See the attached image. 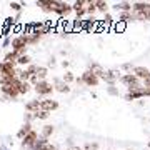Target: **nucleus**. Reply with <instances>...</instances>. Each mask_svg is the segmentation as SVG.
I'll return each mask as SVG.
<instances>
[{"label":"nucleus","mask_w":150,"mask_h":150,"mask_svg":"<svg viewBox=\"0 0 150 150\" xmlns=\"http://www.w3.org/2000/svg\"><path fill=\"white\" fill-rule=\"evenodd\" d=\"M50 149H52V145L48 144V145H45V147H43V149H42V150H50Z\"/></svg>","instance_id":"nucleus-38"},{"label":"nucleus","mask_w":150,"mask_h":150,"mask_svg":"<svg viewBox=\"0 0 150 150\" xmlns=\"http://www.w3.org/2000/svg\"><path fill=\"white\" fill-rule=\"evenodd\" d=\"M2 92L5 93V95H8V97H17L20 92H18V88L17 87H13V85H2Z\"/></svg>","instance_id":"nucleus-13"},{"label":"nucleus","mask_w":150,"mask_h":150,"mask_svg":"<svg viewBox=\"0 0 150 150\" xmlns=\"http://www.w3.org/2000/svg\"><path fill=\"white\" fill-rule=\"evenodd\" d=\"M112 15H110V13H105V18H103V23H107V25H110V23H112Z\"/></svg>","instance_id":"nucleus-30"},{"label":"nucleus","mask_w":150,"mask_h":150,"mask_svg":"<svg viewBox=\"0 0 150 150\" xmlns=\"http://www.w3.org/2000/svg\"><path fill=\"white\" fill-rule=\"evenodd\" d=\"M83 5H87V2H83V0H79V2H75L74 5V10H80V8H85Z\"/></svg>","instance_id":"nucleus-28"},{"label":"nucleus","mask_w":150,"mask_h":150,"mask_svg":"<svg viewBox=\"0 0 150 150\" xmlns=\"http://www.w3.org/2000/svg\"><path fill=\"white\" fill-rule=\"evenodd\" d=\"M30 132H32V125H30L28 122H25V125H23V127H22V129L18 130V137H20V139L23 140L28 134H30Z\"/></svg>","instance_id":"nucleus-16"},{"label":"nucleus","mask_w":150,"mask_h":150,"mask_svg":"<svg viewBox=\"0 0 150 150\" xmlns=\"http://www.w3.org/2000/svg\"><path fill=\"white\" fill-rule=\"evenodd\" d=\"M18 59H20V57H18L15 52H10V54L5 55V60H4V62H8V64H12L13 67H15V64L18 62Z\"/></svg>","instance_id":"nucleus-20"},{"label":"nucleus","mask_w":150,"mask_h":150,"mask_svg":"<svg viewBox=\"0 0 150 150\" xmlns=\"http://www.w3.org/2000/svg\"><path fill=\"white\" fill-rule=\"evenodd\" d=\"M54 88L55 90H59L60 93H67V92L70 90V87H69V83H65L64 80H55V83H54Z\"/></svg>","instance_id":"nucleus-14"},{"label":"nucleus","mask_w":150,"mask_h":150,"mask_svg":"<svg viewBox=\"0 0 150 150\" xmlns=\"http://www.w3.org/2000/svg\"><path fill=\"white\" fill-rule=\"evenodd\" d=\"M117 30H123V22H122V23H120V25H118V23H117Z\"/></svg>","instance_id":"nucleus-37"},{"label":"nucleus","mask_w":150,"mask_h":150,"mask_svg":"<svg viewBox=\"0 0 150 150\" xmlns=\"http://www.w3.org/2000/svg\"><path fill=\"white\" fill-rule=\"evenodd\" d=\"M33 88H35V92H37L38 95H50V93H52V92L55 90L54 85H52V83H48L47 80L38 82V83H37L35 87H33Z\"/></svg>","instance_id":"nucleus-3"},{"label":"nucleus","mask_w":150,"mask_h":150,"mask_svg":"<svg viewBox=\"0 0 150 150\" xmlns=\"http://www.w3.org/2000/svg\"><path fill=\"white\" fill-rule=\"evenodd\" d=\"M149 149H150V142H149Z\"/></svg>","instance_id":"nucleus-41"},{"label":"nucleus","mask_w":150,"mask_h":150,"mask_svg":"<svg viewBox=\"0 0 150 150\" xmlns=\"http://www.w3.org/2000/svg\"><path fill=\"white\" fill-rule=\"evenodd\" d=\"M33 117L40 118V120H45V118H48V112H45V110H38V112H35Z\"/></svg>","instance_id":"nucleus-26"},{"label":"nucleus","mask_w":150,"mask_h":150,"mask_svg":"<svg viewBox=\"0 0 150 150\" xmlns=\"http://www.w3.org/2000/svg\"><path fill=\"white\" fill-rule=\"evenodd\" d=\"M45 145H48V140H47V139H43V137H42V139H38L37 142H35V144H33L28 150H42L43 147H45Z\"/></svg>","instance_id":"nucleus-17"},{"label":"nucleus","mask_w":150,"mask_h":150,"mask_svg":"<svg viewBox=\"0 0 150 150\" xmlns=\"http://www.w3.org/2000/svg\"><path fill=\"white\" fill-rule=\"evenodd\" d=\"M130 20H135V13H132V12H122L120 13V22H130Z\"/></svg>","instance_id":"nucleus-21"},{"label":"nucleus","mask_w":150,"mask_h":150,"mask_svg":"<svg viewBox=\"0 0 150 150\" xmlns=\"http://www.w3.org/2000/svg\"><path fill=\"white\" fill-rule=\"evenodd\" d=\"M82 82H83L85 85H88V87H95V85H98L100 79H98V77H97L93 72H90V70H85V72L82 74Z\"/></svg>","instance_id":"nucleus-4"},{"label":"nucleus","mask_w":150,"mask_h":150,"mask_svg":"<svg viewBox=\"0 0 150 150\" xmlns=\"http://www.w3.org/2000/svg\"><path fill=\"white\" fill-rule=\"evenodd\" d=\"M145 88H149V90H150V79H149V80H145Z\"/></svg>","instance_id":"nucleus-36"},{"label":"nucleus","mask_w":150,"mask_h":150,"mask_svg":"<svg viewBox=\"0 0 150 150\" xmlns=\"http://www.w3.org/2000/svg\"><path fill=\"white\" fill-rule=\"evenodd\" d=\"M72 80H74V75L72 74H65L64 75V82L65 83H69V82H72Z\"/></svg>","instance_id":"nucleus-31"},{"label":"nucleus","mask_w":150,"mask_h":150,"mask_svg":"<svg viewBox=\"0 0 150 150\" xmlns=\"http://www.w3.org/2000/svg\"><path fill=\"white\" fill-rule=\"evenodd\" d=\"M18 64H20V65L30 64V57H28V55H23V57H20V59H18Z\"/></svg>","instance_id":"nucleus-29"},{"label":"nucleus","mask_w":150,"mask_h":150,"mask_svg":"<svg viewBox=\"0 0 150 150\" xmlns=\"http://www.w3.org/2000/svg\"><path fill=\"white\" fill-rule=\"evenodd\" d=\"M10 7L13 8V10H20V4H17V2H12Z\"/></svg>","instance_id":"nucleus-32"},{"label":"nucleus","mask_w":150,"mask_h":150,"mask_svg":"<svg viewBox=\"0 0 150 150\" xmlns=\"http://www.w3.org/2000/svg\"><path fill=\"white\" fill-rule=\"evenodd\" d=\"M37 140H38L37 132H35V130H32V132H30V134H28L27 137H25V139L22 140V145H23V147H32V145L35 144Z\"/></svg>","instance_id":"nucleus-11"},{"label":"nucleus","mask_w":150,"mask_h":150,"mask_svg":"<svg viewBox=\"0 0 150 150\" xmlns=\"http://www.w3.org/2000/svg\"><path fill=\"white\" fill-rule=\"evenodd\" d=\"M142 97H150V90H149V88L142 87V88H137V90L129 92V93L125 95V100L132 102V100H137V98H142Z\"/></svg>","instance_id":"nucleus-2"},{"label":"nucleus","mask_w":150,"mask_h":150,"mask_svg":"<svg viewBox=\"0 0 150 150\" xmlns=\"http://www.w3.org/2000/svg\"><path fill=\"white\" fill-rule=\"evenodd\" d=\"M98 149V145L97 144H92V145H88V150H97Z\"/></svg>","instance_id":"nucleus-35"},{"label":"nucleus","mask_w":150,"mask_h":150,"mask_svg":"<svg viewBox=\"0 0 150 150\" xmlns=\"http://www.w3.org/2000/svg\"><path fill=\"white\" fill-rule=\"evenodd\" d=\"M134 75L140 80H149L150 79V70L147 67H134Z\"/></svg>","instance_id":"nucleus-8"},{"label":"nucleus","mask_w":150,"mask_h":150,"mask_svg":"<svg viewBox=\"0 0 150 150\" xmlns=\"http://www.w3.org/2000/svg\"><path fill=\"white\" fill-rule=\"evenodd\" d=\"M35 75H37V79H38L40 82L45 80V77H47V69H45V67H38V69H37V74H35Z\"/></svg>","instance_id":"nucleus-23"},{"label":"nucleus","mask_w":150,"mask_h":150,"mask_svg":"<svg viewBox=\"0 0 150 150\" xmlns=\"http://www.w3.org/2000/svg\"><path fill=\"white\" fill-rule=\"evenodd\" d=\"M17 72L15 67L8 62H0V75H10V77H17Z\"/></svg>","instance_id":"nucleus-7"},{"label":"nucleus","mask_w":150,"mask_h":150,"mask_svg":"<svg viewBox=\"0 0 150 150\" xmlns=\"http://www.w3.org/2000/svg\"><path fill=\"white\" fill-rule=\"evenodd\" d=\"M132 10L135 13H144V12L150 10V2H135V4H132Z\"/></svg>","instance_id":"nucleus-10"},{"label":"nucleus","mask_w":150,"mask_h":150,"mask_svg":"<svg viewBox=\"0 0 150 150\" xmlns=\"http://www.w3.org/2000/svg\"><path fill=\"white\" fill-rule=\"evenodd\" d=\"M30 83H28V82H22V85L18 87V92H20V93H27L28 90H30Z\"/></svg>","instance_id":"nucleus-24"},{"label":"nucleus","mask_w":150,"mask_h":150,"mask_svg":"<svg viewBox=\"0 0 150 150\" xmlns=\"http://www.w3.org/2000/svg\"><path fill=\"white\" fill-rule=\"evenodd\" d=\"M52 134H54V127H52V125H43V129H42V137L43 139H48Z\"/></svg>","instance_id":"nucleus-22"},{"label":"nucleus","mask_w":150,"mask_h":150,"mask_svg":"<svg viewBox=\"0 0 150 150\" xmlns=\"http://www.w3.org/2000/svg\"><path fill=\"white\" fill-rule=\"evenodd\" d=\"M37 5L42 7L43 12H54V8H55V0H38Z\"/></svg>","instance_id":"nucleus-12"},{"label":"nucleus","mask_w":150,"mask_h":150,"mask_svg":"<svg viewBox=\"0 0 150 150\" xmlns=\"http://www.w3.org/2000/svg\"><path fill=\"white\" fill-rule=\"evenodd\" d=\"M120 82H122L123 85H127L129 92L137 90V88H142V85H140V79H137L134 74H125V75H122V77H120Z\"/></svg>","instance_id":"nucleus-1"},{"label":"nucleus","mask_w":150,"mask_h":150,"mask_svg":"<svg viewBox=\"0 0 150 150\" xmlns=\"http://www.w3.org/2000/svg\"><path fill=\"white\" fill-rule=\"evenodd\" d=\"M72 10H74V7L70 5V4H67V2H55V8H54L55 13H59V15H69Z\"/></svg>","instance_id":"nucleus-6"},{"label":"nucleus","mask_w":150,"mask_h":150,"mask_svg":"<svg viewBox=\"0 0 150 150\" xmlns=\"http://www.w3.org/2000/svg\"><path fill=\"white\" fill-rule=\"evenodd\" d=\"M40 108L50 113V110H57L59 108V102L57 100H40Z\"/></svg>","instance_id":"nucleus-9"},{"label":"nucleus","mask_w":150,"mask_h":150,"mask_svg":"<svg viewBox=\"0 0 150 150\" xmlns=\"http://www.w3.org/2000/svg\"><path fill=\"white\" fill-rule=\"evenodd\" d=\"M95 10H97V2H87V12L92 15Z\"/></svg>","instance_id":"nucleus-27"},{"label":"nucleus","mask_w":150,"mask_h":150,"mask_svg":"<svg viewBox=\"0 0 150 150\" xmlns=\"http://www.w3.org/2000/svg\"><path fill=\"white\" fill-rule=\"evenodd\" d=\"M28 45V35L25 33V35H20V37H17L12 40V47H13V52H17V50H22V48H27Z\"/></svg>","instance_id":"nucleus-5"},{"label":"nucleus","mask_w":150,"mask_h":150,"mask_svg":"<svg viewBox=\"0 0 150 150\" xmlns=\"http://www.w3.org/2000/svg\"><path fill=\"white\" fill-rule=\"evenodd\" d=\"M25 108H27L28 112H38V110H42V108H40V102H38V100H32V102H28L27 105H25Z\"/></svg>","instance_id":"nucleus-18"},{"label":"nucleus","mask_w":150,"mask_h":150,"mask_svg":"<svg viewBox=\"0 0 150 150\" xmlns=\"http://www.w3.org/2000/svg\"><path fill=\"white\" fill-rule=\"evenodd\" d=\"M115 8L117 10H122V12H130L132 10V4H129V2H118V4H115Z\"/></svg>","instance_id":"nucleus-19"},{"label":"nucleus","mask_w":150,"mask_h":150,"mask_svg":"<svg viewBox=\"0 0 150 150\" xmlns=\"http://www.w3.org/2000/svg\"><path fill=\"white\" fill-rule=\"evenodd\" d=\"M108 93H112V95H118V92H117V90H115V88H113V87H112V85L108 87Z\"/></svg>","instance_id":"nucleus-33"},{"label":"nucleus","mask_w":150,"mask_h":150,"mask_svg":"<svg viewBox=\"0 0 150 150\" xmlns=\"http://www.w3.org/2000/svg\"><path fill=\"white\" fill-rule=\"evenodd\" d=\"M50 150H57V149H55V147H54V145H52V149H50Z\"/></svg>","instance_id":"nucleus-40"},{"label":"nucleus","mask_w":150,"mask_h":150,"mask_svg":"<svg viewBox=\"0 0 150 150\" xmlns=\"http://www.w3.org/2000/svg\"><path fill=\"white\" fill-rule=\"evenodd\" d=\"M72 150H82V149H79V147H74V149H72Z\"/></svg>","instance_id":"nucleus-39"},{"label":"nucleus","mask_w":150,"mask_h":150,"mask_svg":"<svg viewBox=\"0 0 150 150\" xmlns=\"http://www.w3.org/2000/svg\"><path fill=\"white\" fill-rule=\"evenodd\" d=\"M117 77H118V74L115 70H108V72H105V75H103V80L107 82V83H110V85H113L115 80H117Z\"/></svg>","instance_id":"nucleus-15"},{"label":"nucleus","mask_w":150,"mask_h":150,"mask_svg":"<svg viewBox=\"0 0 150 150\" xmlns=\"http://www.w3.org/2000/svg\"><path fill=\"white\" fill-rule=\"evenodd\" d=\"M122 69H123V70H130V69H132V64H123Z\"/></svg>","instance_id":"nucleus-34"},{"label":"nucleus","mask_w":150,"mask_h":150,"mask_svg":"<svg viewBox=\"0 0 150 150\" xmlns=\"http://www.w3.org/2000/svg\"><path fill=\"white\" fill-rule=\"evenodd\" d=\"M107 8H108V4L107 2H97V10L103 12V13H107Z\"/></svg>","instance_id":"nucleus-25"}]
</instances>
